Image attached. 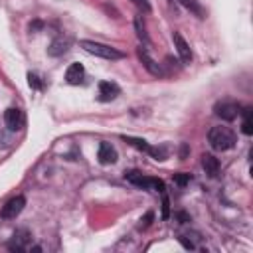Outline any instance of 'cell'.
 I'll return each instance as SVG.
<instances>
[{"label": "cell", "instance_id": "18", "mask_svg": "<svg viewBox=\"0 0 253 253\" xmlns=\"http://www.w3.org/2000/svg\"><path fill=\"white\" fill-rule=\"evenodd\" d=\"M134 28H136V36H138L144 43H148V34H146V30H144V22H142L140 16L134 18Z\"/></svg>", "mask_w": 253, "mask_h": 253}, {"label": "cell", "instance_id": "4", "mask_svg": "<svg viewBox=\"0 0 253 253\" xmlns=\"http://www.w3.org/2000/svg\"><path fill=\"white\" fill-rule=\"evenodd\" d=\"M24 206H26V198H24V196H16V198H12V200L2 208L0 215H2L4 219H14L16 215H20V211L24 210Z\"/></svg>", "mask_w": 253, "mask_h": 253}, {"label": "cell", "instance_id": "9", "mask_svg": "<svg viewBox=\"0 0 253 253\" xmlns=\"http://www.w3.org/2000/svg\"><path fill=\"white\" fill-rule=\"evenodd\" d=\"M123 140H125V142H128L130 146H134V148H138V150H142V152H146V154L154 156L156 160H162L160 150H158V148H152L146 140H142V138H134V136H123Z\"/></svg>", "mask_w": 253, "mask_h": 253}, {"label": "cell", "instance_id": "2", "mask_svg": "<svg viewBox=\"0 0 253 253\" xmlns=\"http://www.w3.org/2000/svg\"><path fill=\"white\" fill-rule=\"evenodd\" d=\"M79 45H81L87 53L97 55V57H103V59H109V61H113V59H123V57H125V53L119 51L117 47H111V45H107V43H99V42H93V40H81Z\"/></svg>", "mask_w": 253, "mask_h": 253}, {"label": "cell", "instance_id": "7", "mask_svg": "<svg viewBox=\"0 0 253 253\" xmlns=\"http://www.w3.org/2000/svg\"><path fill=\"white\" fill-rule=\"evenodd\" d=\"M172 40H174V47H176V51H178L182 63H190V61H192V51H190V45H188V42L184 40V36H182L180 32H174Z\"/></svg>", "mask_w": 253, "mask_h": 253}, {"label": "cell", "instance_id": "12", "mask_svg": "<svg viewBox=\"0 0 253 253\" xmlns=\"http://www.w3.org/2000/svg\"><path fill=\"white\" fill-rule=\"evenodd\" d=\"M83 75H85L83 65H81V63H71V65L67 67V71H65V81H67L69 85H79V83L83 81Z\"/></svg>", "mask_w": 253, "mask_h": 253}, {"label": "cell", "instance_id": "15", "mask_svg": "<svg viewBox=\"0 0 253 253\" xmlns=\"http://www.w3.org/2000/svg\"><path fill=\"white\" fill-rule=\"evenodd\" d=\"M178 2H180L186 10H190L196 18H200V20L206 18V12H204V8H202V4H200L198 0H178Z\"/></svg>", "mask_w": 253, "mask_h": 253}, {"label": "cell", "instance_id": "8", "mask_svg": "<svg viewBox=\"0 0 253 253\" xmlns=\"http://www.w3.org/2000/svg\"><path fill=\"white\" fill-rule=\"evenodd\" d=\"M138 57H140V61H142V65L146 67V71L150 73V75H154V77H162L164 75V71L160 69V65L148 55V51H146V47H138Z\"/></svg>", "mask_w": 253, "mask_h": 253}, {"label": "cell", "instance_id": "13", "mask_svg": "<svg viewBox=\"0 0 253 253\" xmlns=\"http://www.w3.org/2000/svg\"><path fill=\"white\" fill-rule=\"evenodd\" d=\"M202 168L206 170V174L210 178H215L219 174V160L213 156V154H202Z\"/></svg>", "mask_w": 253, "mask_h": 253}, {"label": "cell", "instance_id": "1", "mask_svg": "<svg viewBox=\"0 0 253 253\" xmlns=\"http://www.w3.org/2000/svg\"><path fill=\"white\" fill-rule=\"evenodd\" d=\"M208 142L213 150H229L235 146V132L229 126H211L208 132Z\"/></svg>", "mask_w": 253, "mask_h": 253}, {"label": "cell", "instance_id": "17", "mask_svg": "<svg viewBox=\"0 0 253 253\" xmlns=\"http://www.w3.org/2000/svg\"><path fill=\"white\" fill-rule=\"evenodd\" d=\"M241 130H243V134H247V136H251V134H253V121H251V107H247V109L243 111V123H241Z\"/></svg>", "mask_w": 253, "mask_h": 253}, {"label": "cell", "instance_id": "14", "mask_svg": "<svg viewBox=\"0 0 253 253\" xmlns=\"http://www.w3.org/2000/svg\"><path fill=\"white\" fill-rule=\"evenodd\" d=\"M119 95V85L113 81H101L99 83V99L101 101H111Z\"/></svg>", "mask_w": 253, "mask_h": 253}, {"label": "cell", "instance_id": "24", "mask_svg": "<svg viewBox=\"0 0 253 253\" xmlns=\"http://www.w3.org/2000/svg\"><path fill=\"white\" fill-rule=\"evenodd\" d=\"M178 217L182 219V223H186V221H190V217H188V215H186L184 211H180V213H178Z\"/></svg>", "mask_w": 253, "mask_h": 253}, {"label": "cell", "instance_id": "22", "mask_svg": "<svg viewBox=\"0 0 253 253\" xmlns=\"http://www.w3.org/2000/svg\"><path fill=\"white\" fill-rule=\"evenodd\" d=\"M130 2H132L134 6H138V8L142 10V12H146V14L150 12V4H148L146 0H130Z\"/></svg>", "mask_w": 253, "mask_h": 253}, {"label": "cell", "instance_id": "19", "mask_svg": "<svg viewBox=\"0 0 253 253\" xmlns=\"http://www.w3.org/2000/svg\"><path fill=\"white\" fill-rule=\"evenodd\" d=\"M172 180H174L178 186H186V184L190 182V174H184V172H180V174H174V176H172Z\"/></svg>", "mask_w": 253, "mask_h": 253}, {"label": "cell", "instance_id": "3", "mask_svg": "<svg viewBox=\"0 0 253 253\" xmlns=\"http://www.w3.org/2000/svg\"><path fill=\"white\" fill-rule=\"evenodd\" d=\"M125 178H126L130 184L138 186V188H146V190H154V192H162V194H164V182L158 180V178L142 176L138 170H130V172H126Z\"/></svg>", "mask_w": 253, "mask_h": 253}, {"label": "cell", "instance_id": "10", "mask_svg": "<svg viewBox=\"0 0 253 253\" xmlns=\"http://www.w3.org/2000/svg\"><path fill=\"white\" fill-rule=\"evenodd\" d=\"M28 243H30V231L28 229H16L8 247H10V251H24L28 247Z\"/></svg>", "mask_w": 253, "mask_h": 253}, {"label": "cell", "instance_id": "23", "mask_svg": "<svg viewBox=\"0 0 253 253\" xmlns=\"http://www.w3.org/2000/svg\"><path fill=\"white\" fill-rule=\"evenodd\" d=\"M152 217H154V215H152V211H148V213L144 215V219H140V227H148V225H150V221H152Z\"/></svg>", "mask_w": 253, "mask_h": 253}, {"label": "cell", "instance_id": "16", "mask_svg": "<svg viewBox=\"0 0 253 253\" xmlns=\"http://www.w3.org/2000/svg\"><path fill=\"white\" fill-rule=\"evenodd\" d=\"M67 45H69L67 40H55V42H51L47 53H49V55H61V53L67 51Z\"/></svg>", "mask_w": 253, "mask_h": 253}, {"label": "cell", "instance_id": "6", "mask_svg": "<svg viewBox=\"0 0 253 253\" xmlns=\"http://www.w3.org/2000/svg\"><path fill=\"white\" fill-rule=\"evenodd\" d=\"M4 123H6V126H8L12 132L20 130L22 125H24V115H22V111L16 109V107L6 109V113H4Z\"/></svg>", "mask_w": 253, "mask_h": 253}, {"label": "cell", "instance_id": "11", "mask_svg": "<svg viewBox=\"0 0 253 253\" xmlns=\"http://www.w3.org/2000/svg\"><path fill=\"white\" fill-rule=\"evenodd\" d=\"M97 158L101 164H113L117 160V150L111 142H101L99 150H97Z\"/></svg>", "mask_w": 253, "mask_h": 253}, {"label": "cell", "instance_id": "5", "mask_svg": "<svg viewBox=\"0 0 253 253\" xmlns=\"http://www.w3.org/2000/svg\"><path fill=\"white\" fill-rule=\"evenodd\" d=\"M239 105L235 101H221L215 105V115L221 117L223 121H233L237 115H239Z\"/></svg>", "mask_w": 253, "mask_h": 253}, {"label": "cell", "instance_id": "20", "mask_svg": "<svg viewBox=\"0 0 253 253\" xmlns=\"http://www.w3.org/2000/svg\"><path fill=\"white\" fill-rule=\"evenodd\" d=\"M28 83H30V87H34V89H42L40 77H38L36 73H28Z\"/></svg>", "mask_w": 253, "mask_h": 253}, {"label": "cell", "instance_id": "21", "mask_svg": "<svg viewBox=\"0 0 253 253\" xmlns=\"http://www.w3.org/2000/svg\"><path fill=\"white\" fill-rule=\"evenodd\" d=\"M170 217V202L166 196H162V219H168Z\"/></svg>", "mask_w": 253, "mask_h": 253}]
</instances>
